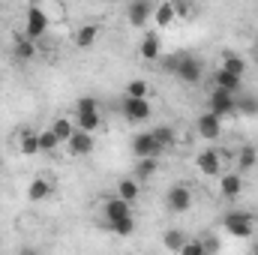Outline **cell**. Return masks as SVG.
Masks as SVG:
<instances>
[{"label": "cell", "instance_id": "obj_2", "mask_svg": "<svg viewBox=\"0 0 258 255\" xmlns=\"http://www.w3.org/2000/svg\"><path fill=\"white\" fill-rule=\"evenodd\" d=\"M48 27H51L48 9H45V6H39V3L27 6V12H24V36H27L30 42H39V39L48 33Z\"/></svg>", "mask_w": 258, "mask_h": 255}, {"label": "cell", "instance_id": "obj_31", "mask_svg": "<svg viewBox=\"0 0 258 255\" xmlns=\"http://www.w3.org/2000/svg\"><path fill=\"white\" fill-rule=\"evenodd\" d=\"M108 231H111V234H117V237H132V234H135V216H129V219H120V222L108 225Z\"/></svg>", "mask_w": 258, "mask_h": 255}, {"label": "cell", "instance_id": "obj_11", "mask_svg": "<svg viewBox=\"0 0 258 255\" xmlns=\"http://www.w3.org/2000/svg\"><path fill=\"white\" fill-rule=\"evenodd\" d=\"M195 129H198V135H201L204 141H216V138L222 135V120H219L216 114H210V111H201L198 120H195Z\"/></svg>", "mask_w": 258, "mask_h": 255}, {"label": "cell", "instance_id": "obj_8", "mask_svg": "<svg viewBox=\"0 0 258 255\" xmlns=\"http://www.w3.org/2000/svg\"><path fill=\"white\" fill-rule=\"evenodd\" d=\"M153 6H156V3H150V0H132L126 6L129 27H147V24L153 21Z\"/></svg>", "mask_w": 258, "mask_h": 255}, {"label": "cell", "instance_id": "obj_39", "mask_svg": "<svg viewBox=\"0 0 258 255\" xmlns=\"http://www.w3.org/2000/svg\"><path fill=\"white\" fill-rule=\"evenodd\" d=\"M123 255H138V252H123Z\"/></svg>", "mask_w": 258, "mask_h": 255}, {"label": "cell", "instance_id": "obj_32", "mask_svg": "<svg viewBox=\"0 0 258 255\" xmlns=\"http://www.w3.org/2000/svg\"><path fill=\"white\" fill-rule=\"evenodd\" d=\"M57 147H60V141H57V135H54L51 129L39 132V153H51V150H57Z\"/></svg>", "mask_w": 258, "mask_h": 255}, {"label": "cell", "instance_id": "obj_19", "mask_svg": "<svg viewBox=\"0 0 258 255\" xmlns=\"http://www.w3.org/2000/svg\"><path fill=\"white\" fill-rule=\"evenodd\" d=\"M186 240H189V237H186L183 228H168V231L162 234V246H165L168 252H177V255H180V249H183Z\"/></svg>", "mask_w": 258, "mask_h": 255}, {"label": "cell", "instance_id": "obj_30", "mask_svg": "<svg viewBox=\"0 0 258 255\" xmlns=\"http://www.w3.org/2000/svg\"><path fill=\"white\" fill-rule=\"evenodd\" d=\"M147 93H150V84H147L144 78H135V81H129L126 84V96L129 99H147Z\"/></svg>", "mask_w": 258, "mask_h": 255}, {"label": "cell", "instance_id": "obj_23", "mask_svg": "<svg viewBox=\"0 0 258 255\" xmlns=\"http://www.w3.org/2000/svg\"><path fill=\"white\" fill-rule=\"evenodd\" d=\"M12 51H15V57H18L21 63H30V60H33V57L39 54L36 42H30L27 36H18V42H15V48H12Z\"/></svg>", "mask_w": 258, "mask_h": 255}, {"label": "cell", "instance_id": "obj_4", "mask_svg": "<svg viewBox=\"0 0 258 255\" xmlns=\"http://www.w3.org/2000/svg\"><path fill=\"white\" fill-rule=\"evenodd\" d=\"M207 105H210L207 111L216 114L219 120L237 114V96H234V93H225V90H216V87H213V93L207 96Z\"/></svg>", "mask_w": 258, "mask_h": 255}, {"label": "cell", "instance_id": "obj_38", "mask_svg": "<svg viewBox=\"0 0 258 255\" xmlns=\"http://www.w3.org/2000/svg\"><path fill=\"white\" fill-rule=\"evenodd\" d=\"M252 255H258V246H255V249H252Z\"/></svg>", "mask_w": 258, "mask_h": 255}, {"label": "cell", "instance_id": "obj_27", "mask_svg": "<svg viewBox=\"0 0 258 255\" xmlns=\"http://www.w3.org/2000/svg\"><path fill=\"white\" fill-rule=\"evenodd\" d=\"M243 87V81L240 78H234V75H228V72H216V90H225V93H237Z\"/></svg>", "mask_w": 258, "mask_h": 255}, {"label": "cell", "instance_id": "obj_18", "mask_svg": "<svg viewBox=\"0 0 258 255\" xmlns=\"http://www.w3.org/2000/svg\"><path fill=\"white\" fill-rule=\"evenodd\" d=\"M258 165V150L252 144H243L240 150H237V174H246V171H252Z\"/></svg>", "mask_w": 258, "mask_h": 255}, {"label": "cell", "instance_id": "obj_34", "mask_svg": "<svg viewBox=\"0 0 258 255\" xmlns=\"http://www.w3.org/2000/svg\"><path fill=\"white\" fill-rule=\"evenodd\" d=\"M96 108H99V102H96L93 96H81V99L75 102V114H78V111H96Z\"/></svg>", "mask_w": 258, "mask_h": 255}, {"label": "cell", "instance_id": "obj_17", "mask_svg": "<svg viewBox=\"0 0 258 255\" xmlns=\"http://www.w3.org/2000/svg\"><path fill=\"white\" fill-rule=\"evenodd\" d=\"M51 192H54V183H51L48 177H33V180L27 183V198H30V201H45Z\"/></svg>", "mask_w": 258, "mask_h": 255}, {"label": "cell", "instance_id": "obj_3", "mask_svg": "<svg viewBox=\"0 0 258 255\" xmlns=\"http://www.w3.org/2000/svg\"><path fill=\"white\" fill-rule=\"evenodd\" d=\"M222 228H225V234H231L237 240H246V237L255 234V219H252L249 210H228L222 216Z\"/></svg>", "mask_w": 258, "mask_h": 255}, {"label": "cell", "instance_id": "obj_35", "mask_svg": "<svg viewBox=\"0 0 258 255\" xmlns=\"http://www.w3.org/2000/svg\"><path fill=\"white\" fill-rule=\"evenodd\" d=\"M180 255H207V252H204L201 240H186V243H183V249H180Z\"/></svg>", "mask_w": 258, "mask_h": 255}, {"label": "cell", "instance_id": "obj_7", "mask_svg": "<svg viewBox=\"0 0 258 255\" xmlns=\"http://www.w3.org/2000/svg\"><path fill=\"white\" fill-rule=\"evenodd\" d=\"M129 216H132V204L129 201L117 198V195H111V198L102 201V219H105V225H114V222L129 219Z\"/></svg>", "mask_w": 258, "mask_h": 255}, {"label": "cell", "instance_id": "obj_14", "mask_svg": "<svg viewBox=\"0 0 258 255\" xmlns=\"http://www.w3.org/2000/svg\"><path fill=\"white\" fill-rule=\"evenodd\" d=\"M159 51H162V39H159V33H156V30H147L144 39H141V45H138V54H141L144 60H156Z\"/></svg>", "mask_w": 258, "mask_h": 255}, {"label": "cell", "instance_id": "obj_33", "mask_svg": "<svg viewBox=\"0 0 258 255\" xmlns=\"http://www.w3.org/2000/svg\"><path fill=\"white\" fill-rule=\"evenodd\" d=\"M198 240H201V246H204L207 255H219V249H222V243H219L216 234H204V237H198Z\"/></svg>", "mask_w": 258, "mask_h": 255}, {"label": "cell", "instance_id": "obj_5", "mask_svg": "<svg viewBox=\"0 0 258 255\" xmlns=\"http://www.w3.org/2000/svg\"><path fill=\"white\" fill-rule=\"evenodd\" d=\"M165 207L171 213H189L192 210V189L186 183H174L171 189L165 192Z\"/></svg>", "mask_w": 258, "mask_h": 255}, {"label": "cell", "instance_id": "obj_10", "mask_svg": "<svg viewBox=\"0 0 258 255\" xmlns=\"http://www.w3.org/2000/svg\"><path fill=\"white\" fill-rule=\"evenodd\" d=\"M195 165L201 168L204 177H219V174H222V156H219V150H213V147L201 150V153L195 156Z\"/></svg>", "mask_w": 258, "mask_h": 255}, {"label": "cell", "instance_id": "obj_22", "mask_svg": "<svg viewBox=\"0 0 258 255\" xmlns=\"http://www.w3.org/2000/svg\"><path fill=\"white\" fill-rule=\"evenodd\" d=\"M48 129L57 135V141H60V144H69V138L75 135V120H72V117H57Z\"/></svg>", "mask_w": 258, "mask_h": 255}, {"label": "cell", "instance_id": "obj_40", "mask_svg": "<svg viewBox=\"0 0 258 255\" xmlns=\"http://www.w3.org/2000/svg\"><path fill=\"white\" fill-rule=\"evenodd\" d=\"M0 168H3V159H0Z\"/></svg>", "mask_w": 258, "mask_h": 255}, {"label": "cell", "instance_id": "obj_25", "mask_svg": "<svg viewBox=\"0 0 258 255\" xmlns=\"http://www.w3.org/2000/svg\"><path fill=\"white\" fill-rule=\"evenodd\" d=\"M138 180H135V177H123V180H120V183H117V189H114V195H117V198H123V201H129V204H135V201H138Z\"/></svg>", "mask_w": 258, "mask_h": 255}, {"label": "cell", "instance_id": "obj_28", "mask_svg": "<svg viewBox=\"0 0 258 255\" xmlns=\"http://www.w3.org/2000/svg\"><path fill=\"white\" fill-rule=\"evenodd\" d=\"M156 165H159V159H138L135 162V180H150L156 174Z\"/></svg>", "mask_w": 258, "mask_h": 255}, {"label": "cell", "instance_id": "obj_13", "mask_svg": "<svg viewBox=\"0 0 258 255\" xmlns=\"http://www.w3.org/2000/svg\"><path fill=\"white\" fill-rule=\"evenodd\" d=\"M69 153L72 156H87V153H93V147H96V138L90 135V132H81V129H75V135L69 138Z\"/></svg>", "mask_w": 258, "mask_h": 255}, {"label": "cell", "instance_id": "obj_36", "mask_svg": "<svg viewBox=\"0 0 258 255\" xmlns=\"http://www.w3.org/2000/svg\"><path fill=\"white\" fill-rule=\"evenodd\" d=\"M174 9H177V18H189V15L195 12V6H192V3H186V0H177V3H174Z\"/></svg>", "mask_w": 258, "mask_h": 255}, {"label": "cell", "instance_id": "obj_6", "mask_svg": "<svg viewBox=\"0 0 258 255\" xmlns=\"http://www.w3.org/2000/svg\"><path fill=\"white\" fill-rule=\"evenodd\" d=\"M120 114L126 117L129 123H144V120H150L153 105H150L147 99H129V96H123V102H120Z\"/></svg>", "mask_w": 258, "mask_h": 255}, {"label": "cell", "instance_id": "obj_26", "mask_svg": "<svg viewBox=\"0 0 258 255\" xmlns=\"http://www.w3.org/2000/svg\"><path fill=\"white\" fill-rule=\"evenodd\" d=\"M18 150H21V156H36V153H39V132L27 129V132L18 138Z\"/></svg>", "mask_w": 258, "mask_h": 255}, {"label": "cell", "instance_id": "obj_24", "mask_svg": "<svg viewBox=\"0 0 258 255\" xmlns=\"http://www.w3.org/2000/svg\"><path fill=\"white\" fill-rule=\"evenodd\" d=\"M150 135H153V141H156L162 150H171V147L177 144V132H174L171 126H153Z\"/></svg>", "mask_w": 258, "mask_h": 255}, {"label": "cell", "instance_id": "obj_20", "mask_svg": "<svg viewBox=\"0 0 258 255\" xmlns=\"http://www.w3.org/2000/svg\"><path fill=\"white\" fill-rule=\"evenodd\" d=\"M219 69L243 81V75H246V60H243L240 54H222V66H219Z\"/></svg>", "mask_w": 258, "mask_h": 255}, {"label": "cell", "instance_id": "obj_12", "mask_svg": "<svg viewBox=\"0 0 258 255\" xmlns=\"http://www.w3.org/2000/svg\"><path fill=\"white\" fill-rule=\"evenodd\" d=\"M240 192H243V174H237V171H222L219 174V195L222 198L234 201Z\"/></svg>", "mask_w": 258, "mask_h": 255}, {"label": "cell", "instance_id": "obj_21", "mask_svg": "<svg viewBox=\"0 0 258 255\" xmlns=\"http://www.w3.org/2000/svg\"><path fill=\"white\" fill-rule=\"evenodd\" d=\"M99 39V27L96 24H81L75 30V45L78 48H93V42Z\"/></svg>", "mask_w": 258, "mask_h": 255}, {"label": "cell", "instance_id": "obj_9", "mask_svg": "<svg viewBox=\"0 0 258 255\" xmlns=\"http://www.w3.org/2000/svg\"><path fill=\"white\" fill-rule=\"evenodd\" d=\"M132 153H135V159H159L162 156V147L153 141L150 132H141V135L132 138Z\"/></svg>", "mask_w": 258, "mask_h": 255}, {"label": "cell", "instance_id": "obj_1", "mask_svg": "<svg viewBox=\"0 0 258 255\" xmlns=\"http://www.w3.org/2000/svg\"><path fill=\"white\" fill-rule=\"evenodd\" d=\"M165 69H171L183 84H198L201 75H204V63H201L195 54H186V51L165 57Z\"/></svg>", "mask_w": 258, "mask_h": 255}, {"label": "cell", "instance_id": "obj_15", "mask_svg": "<svg viewBox=\"0 0 258 255\" xmlns=\"http://www.w3.org/2000/svg\"><path fill=\"white\" fill-rule=\"evenodd\" d=\"M72 120H75V129H81V132H90V135H93L96 129L102 126V123H105L99 108H96V111H78Z\"/></svg>", "mask_w": 258, "mask_h": 255}, {"label": "cell", "instance_id": "obj_37", "mask_svg": "<svg viewBox=\"0 0 258 255\" xmlns=\"http://www.w3.org/2000/svg\"><path fill=\"white\" fill-rule=\"evenodd\" d=\"M18 255H42V252H39L36 246H30V243H27V246H21V249H18Z\"/></svg>", "mask_w": 258, "mask_h": 255}, {"label": "cell", "instance_id": "obj_16", "mask_svg": "<svg viewBox=\"0 0 258 255\" xmlns=\"http://www.w3.org/2000/svg\"><path fill=\"white\" fill-rule=\"evenodd\" d=\"M174 21H177V9H174L171 0H162V3L153 6V24H156V27H168V24H174Z\"/></svg>", "mask_w": 258, "mask_h": 255}, {"label": "cell", "instance_id": "obj_29", "mask_svg": "<svg viewBox=\"0 0 258 255\" xmlns=\"http://www.w3.org/2000/svg\"><path fill=\"white\" fill-rule=\"evenodd\" d=\"M237 114H249V117H258V93H246L237 99Z\"/></svg>", "mask_w": 258, "mask_h": 255}]
</instances>
